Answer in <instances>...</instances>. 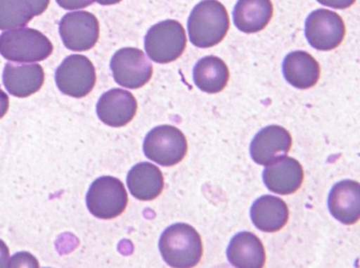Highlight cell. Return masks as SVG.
Instances as JSON below:
<instances>
[{"label": "cell", "instance_id": "obj_1", "mask_svg": "<svg viewBox=\"0 0 360 268\" xmlns=\"http://www.w3.org/2000/svg\"><path fill=\"white\" fill-rule=\"evenodd\" d=\"M229 16L218 0H203L191 11L188 33L191 44L198 48H212L220 44L229 30Z\"/></svg>", "mask_w": 360, "mask_h": 268}, {"label": "cell", "instance_id": "obj_2", "mask_svg": "<svg viewBox=\"0 0 360 268\" xmlns=\"http://www.w3.org/2000/svg\"><path fill=\"white\" fill-rule=\"evenodd\" d=\"M159 248L164 261L174 268L195 267L203 255L199 232L184 223L169 226L160 238Z\"/></svg>", "mask_w": 360, "mask_h": 268}, {"label": "cell", "instance_id": "obj_3", "mask_svg": "<svg viewBox=\"0 0 360 268\" xmlns=\"http://www.w3.org/2000/svg\"><path fill=\"white\" fill-rule=\"evenodd\" d=\"M53 52V44L41 32L31 27L8 30L0 35V55L13 63H37Z\"/></svg>", "mask_w": 360, "mask_h": 268}, {"label": "cell", "instance_id": "obj_4", "mask_svg": "<svg viewBox=\"0 0 360 268\" xmlns=\"http://www.w3.org/2000/svg\"><path fill=\"white\" fill-rule=\"evenodd\" d=\"M187 37L179 21L167 19L153 25L145 36V50L151 60L169 63L182 56Z\"/></svg>", "mask_w": 360, "mask_h": 268}, {"label": "cell", "instance_id": "obj_5", "mask_svg": "<svg viewBox=\"0 0 360 268\" xmlns=\"http://www.w3.org/2000/svg\"><path fill=\"white\" fill-rule=\"evenodd\" d=\"M147 158L164 167L182 162L188 150L184 133L176 127L163 125L153 128L145 137L143 146Z\"/></svg>", "mask_w": 360, "mask_h": 268}, {"label": "cell", "instance_id": "obj_6", "mask_svg": "<svg viewBox=\"0 0 360 268\" xmlns=\"http://www.w3.org/2000/svg\"><path fill=\"white\" fill-rule=\"evenodd\" d=\"M88 210L98 219L119 217L128 205V194L123 181L117 177H102L92 183L86 196Z\"/></svg>", "mask_w": 360, "mask_h": 268}, {"label": "cell", "instance_id": "obj_7", "mask_svg": "<svg viewBox=\"0 0 360 268\" xmlns=\"http://www.w3.org/2000/svg\"><path fill=\"white\" fill-rule=\"evenodd\" d=\"M56 82L63 94L82 98L89 94L96 86V68L88 57L70 55L56 69Z\"/></svg>", "mask_w": 360, "mask_h": 268}, {"label": "cell", "instance_id": "obj_8", "mask_svg": "<svg viewBox=\"0 0 360 268\" xmlns=\"http://www.w3.org/2000/svg\"><path fill=\"white\" fill-rule=\"evenodd\" d=\"M115 82L128 89L144 87L153 77V65L145 53L138 48L120 49L110 61Z\"/></svg>", "mask_w": 360, "mask_h": 268}, {"label": "cell", "instance_id": "obj_9", "mask_svg": "<svg viewBox=\"0 0 360 268\" xmlns=\"http://www.w3.org/2000/svg\"><path fill=\"white\" fill-rule=\"evenodd\" d=\"M305 36L316 50H334L345 39V21L340 15L333 11L318 8L305 20Z\"/></svg>", "mask_w": 360, "mask_h": 268}, {"label": "cell", "instance_id": "obj_10", "mask_svg": "<svg viewBox=\"0 0 360 268\" xmlns=\"http://www.w3.org/2000/svg\"><path fill=\"white\" fill-rule=\"evenodd\" d=\"M58 30L65 46L73 52L90 50L100 38L98 18L86 11H77L65 15Z\"/></svg>", "mask_w": 360, "mask_h": 268}, {"label": "cell", "instance_id": "obj_11", "mask_svg": "<svg viewBox=\"0 0 360 268\" xmlns=\"http://www.w3.org/2000/svg\"><path fill=\"white\" fill-rule=\"evenodd\" d=\"M304 179L302 166L296 158L281 155L266 165L263 181L267 189L281 196L295 193Z\"/></svg>", "mask_w": 360, "mask_h": 268}, {"label": "cell", "instance_id": "obj_12", "mask_svg": "<svg viewBox=\"0 0 360 268\" xmlns=\"http://www.w3.org/2000/svg\"><path fill=\"white\" fill-rule=\"evenodd\" d=\"M138 111V101L129 91L111 89L101 96L96 106L98 118L107 126L121 128L129 124Z\"/></svg>", "mask_w": 360, "mask_h": 268}, {"label": "cell", "instance_id": "obj_13", "mask_svg": "<svg viewBox=\"0 0 360 268\" xmlns=\"http://www.w3.org/2000/svg\"><path fill=\"white\" fill-rule=\"evenodd\" d=\"M292 145L290 133L283 127L271 125L257 133L250 143V156L257 164L266 166L279 156L288 153Z\"/></svg>", "mask_w": 360, "mask_h": 268}, {"label": "cell", "instance_id": "obj_14", "mask_svg": "<svg viewBox=\"0 0 360 268\" xmlns=\"http://www.w3.org/2000/svg\"><path fill=\"white\" fill-rule=\"evenodd\" d=\"M330 215L345 225H353L360 219V184L352 179L339 181L328 194Z\"/></svg>", "mask_w": 360, "mask_h": 268}, {"label": "cell", "instance_id": "obj_15", "mask_svg": "<svg viewBox=\"0 0 360 268\" xmlns=\"http://www.w3.org/2000/svg\"><path fill=\"white\" fill-rule=\"evenodd\" d=\"M3 80L10 94L25 98L41 90L45 82V72L39 63H8L4 70Z\"/></svg>", "mask_w": 360, "mask_h": 268}, {"label": "cell", "instance_id": "obj_16", "mask_svg": "<svg viewBox=\"0 0 360 268\" xmlns=\"http://www.w3.org/2000/svg\"><path fill=\"white\" fill-rule=\"evenodd\" d=\"M231 265L238 268H262L266 253L260 238L252 232H239L231 238L226 251Z\"/></svg>", "mask_w": 360, "mask_h": 268}, {"label": "cell", "instance_id": "obj_17", "mask_svg": "<svg viewBox=\"0 0 360 268\" xmlns=\"http://www.w3.org/2000/svg\"><path fill=\"white\" fill-rule=\"evenodd\" d=\"M282 68L286 82L301 90L316 86L321 73L318 61L304 51H295L286 55Z\"/></svg>", "mask_w": 360, "mask_h": 268}, {"label": "cell", "instance_id": "obj_18", "mask_svg": "<svg viewBox=\"0 0 360 268\" xmlns=\"http://www.w3.org/2000/svg\"><path fill=\"white\" fill-rule=\"evenodd\" d=\"M252 223L261 231L276 232L288 224L290 210L280 198L263 196L255 200L250 209Z\"/></svg>", "mask_w": 360, "mask_h": 268}, {"label": "cell", "instance_id": "obj_19", "mask_svg": "<svg viewBox=\"0 0 360 268\" xmlns=\"http://www.w3.org/2000/svg\"><path fill=\"white\" fill-rule=\"evenodd\" d=\"M273 14L271 0H239L233 8V23L243 33H258L271 23Z\"/></svg>", "mask_w": 360, "mask_h": 268}, {"label": "cell", "instance_id": "obj_20", "mask_svg": "<svg viewBox=\"0 0 360 268\" xmlns=\"http://www.w3.org/2000/svg\"><path fill=\"white\" fill-rule=\"evenodd\" d=\"M127 185L134 198L140 200H153L164 189L162 171L151 162H140L128 173Z\"/></svg>", "mask_w": 360, "mask_h": 268}, {"label": "cell", "instance_id": "obj_21", "mask_svg": "<svg viewBox=\"0 0 360 268\" xmlns=\"http://www.w3.org/2000/svg\"><path fill=\"white\" fill-rule=\"evenodd\" d=\"M49 4L50 0H0V30L25 27Z\"/></svg>", "mask_w": 360, "mask_h": 268}, {"label": "cell", "instance_id": "obj_22", "mask_svg": "<svg viewBox=\"0 0 360 268\" xmlns=\"http://www.w3.org/2000/svg\"><path fill=\"white\" fill-rule=\"evenodd\" d=\"M193 80L200 90L208 94H217L229 84V67L220 57L214 55L203 57L193 68Z\"/></svg>", "mask_w": 360, "mask_h": 268}, {"label": "cell", "instance_id": "obj_23", "mask_svg": "<svg viewBox=\"0 0 360 268\" xmlns=\"http://www.w3.org/2000/svg\"><path fill=\"white\" fill-rule=\"evenodd\" d=\"M26 263L30 264L31 267H39V262L29 253H16L11 261H9V267H25Z\"/></svg>", "mask_w": 360, "mask_h": 268}, {"label": "cell", "instance_id": "obj_24", "mask_svg": "<svg viewBox=\"0 0 360 268\" xmlns=\"http://www.w3.org/2000/svg\"><path fill=\"white\" fill-rule=\"evenodd\" d=\"M96 0H56L58 6L65 10H82L91 6Z\"/></svg>", "mask_w": 360, "mask_h": 268}, {"label": "cell", "instance_id": "obj_25", "mask_svg": "<svg viewBox=\"0 0 360 268\" xmlns=\"http://www.w3.org/2000/svg\"><path fill=\"white\" fill-rule=\"evenodd\" d=\"M319 4L337 10H345L353 6L357 0H317Z\"/></svg>", "mask_w": 360, "mask_h": 268}, {"label": "cell", "instance_id": "obj_26", "mask_svg": "<svg viewBox=\"0 0 360 268\" xmlns=\"http://www.w3.org/2000/svg\"><path fill=\"white\" fill-rule=\"evenodd\" d=\"M10 250L3 240H0V268L9 267Z\"/></svg>", "mask_w": 360, "mask_h": 268}, {"label": "cell", "instance_id": "obj_27", "mask_svg": "<svg viewBox=\"0 0 360 268\" xmlns=\"http://www.w3.org/2000/svg\"><path fill=\"white\" fill-rule=\"evenodd\" d=\"M9 96L6 94L5 91L0 89V120L7 114L8 110H9Z\"/></svg>", "mask_w": 360, "mask_h": 268}, {"label": "cell", "instance_id": "obj_28", "mask_svg": "<svg viewBox=\"0 0 360 268\" xmlns=\"http://www.w3.org/2000/svg\"><path fill=\"white\" fill-rule=\"evenodd\" d=\"M121 1H123V0H98V4H102V6H112V4H117Z\"/></svg>", "mask_w": 360, "mask_h": 268}]
</instances>
